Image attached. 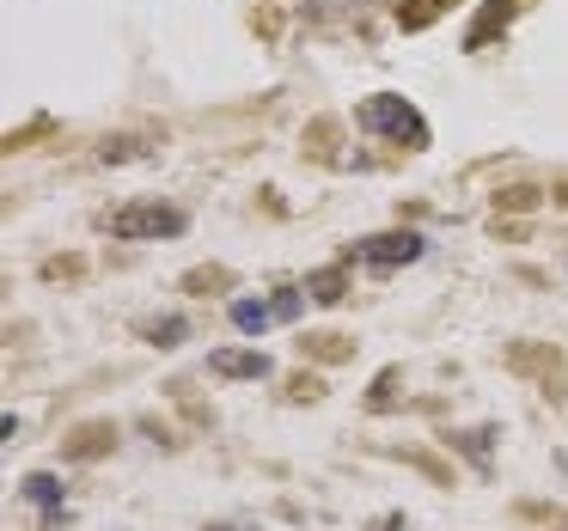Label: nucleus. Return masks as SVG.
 Wrapping results in <instances>:
<instances>
[{
    "instance_id": "f257e3e1",
    "label": "nucleus",
    "mask_w": 568,
    "mask_h": 531,
    "mask_svg": "<svg viewBox=\"0 0 568 531\" xmlns=\"http://www.w3.org/2000/svg\"><path fill=\"white\" fill-rule=\"evenodd\" d=\"M355 129H367V135H385L397 141V147H428V123H422V111L409 99H397V92H373V99L355 104Z\"/></svg>"
},
{
    "instance_id": "f03ea898",
    "label": "nucleus",
    "mask_w": 568,
    "mask_h": 531,
    "mask_svg": "<svg viewBox=\"0 0 568 531\" xmlns=\"http://www.w3.org/2000/svg\"><path fill=\"white\" fill-rule=\"evenodd\" d=\"M104 226H111V238H178L190 226V214L172 208V202H129V208L104 214Z\"/></svg>"
},
{
    "instance_id": "7ed1b4c3",
    "label": "nucleus",
    "mask_w": 568,
    "mask_h": 531,
    "mask_svg": "<svg viewBox=\"0 0 568 531\" xmlns=\"http://www.w3.org/2000/svg\"><path fill=\"white\" fill-rule=\"evenodd\" d=\"M300 306H306V294H294V287H282L275 299H233V330H245V336H263L270 324H294L300 318Z\"/></svg>"
},
{
    "instance_id": "20e7f679",
    "label": "nucleus",
    "mask_w": 568,
    "mask_h": 531,
    "mask_svg": "<svg viewBox=\"0 0 568 531\" xmlns=\"http://www.w3.org/2000/svg\"><path fill=\"white\" fill-rule=\"evenodd\" d=\"M422 251H428V245H422V233H373V238H361V245H355V257L367 263V269L385 275V269H404V263H416Z\"/></svg>"
},
{
    "instance_id": "39448f33",
    "label": "nucleus",
    "mask_w": 568,
    "mask_h": 531,
    "mask_svg": "<svg viewBox=\"0 0 568 531\" xmlns=\"http://www.w3.org/2000/svg\"><path fill=\"white\" fill-rule=\"evenodd\" d=\"M209 372L214 379H270V355L263 348H214Z\"/></svg>"
},
{
    "instance_id": "423d86ee",
    "label": "nucleus",
    "mask_w": 568,
    "mask_h": 531,
    "mask_svg": "<svg viewBox=\"0 0 568 531\" xmlns=\"http://www.w3.org/2000/svg\"><path fill=\"white\" fill-rule=\"evenodd\" d=\"M514 7H519V0H489V7L477 13V25L465 31V50H483V43H489L495 31H507V19H514Z\"/></svg>"
},
{
    "instance_id": "0eeeda50",
    "label": "nucleus",
    "mask_w": 568,
    "mask_h": 531,
    "mask_svg": "<svg viewBox=\"0 0 568 531\" xmlns=\"http://www.w3.org/2000/svg\"><path fill=\"white\" fill-rule=\"evenodd\" d=\"M104 446H116V428L111 421H87V428H74V440H68V458H99Z\"/></svg>"
},
{
    "instance_id": "6e6552de",
    "label": "nucleus",
    "mask_w": 568,
    "mask_h": 531,
    "mask_svg": "<svg viewBox=\"0 0 568 531\" xmlns=\"http://www.w3.org/2000/svg\"><path fill=\"white\" fill-rule=\"evenodd\" d=\"M306 299H318V306H343V299H348V275H343V269L306 275Z\"/></svg>"
},
{
    "instance_id": "1a4fd4ad",
    "label": "nucleus",
    "mask_w": 568,
    "mask_h": 531,
    "mask_svg": "<svg viewBox=\"0 0 568 531\" xmlns=\"http://www.w3.org/2000/svg\"><path fill=\"white\" fill-rule=\"evenodd\" d=\"M19 489H26V501H38L43 513H62V482H55L50 470H31V477L19 482Z\"/></svg>"
},
{
    "instance_id": "9d476101",
    "label": "nucleus",
    "mask_w": 568,
    "mask_h": 531,
    "mask_svg": "<svg viewBox=\"0 0 568 531\" xmlns=\"http://www.w3.org/2000/svg\"><path fill=\"white\" fill-rule=\"evenodd\" d=\"M141 336H148L153 348H178L190 336V324L184 318H148V324H141Z\"/></svg>"
},
{
    "instance_id": "9b49d317",
    "label": "nucleus",
    "mask_w": 568,
    "mask_h": 531,
    "mask_svg": "<svg viewBox=\"0 0 568 531\" xmlns=\"http://www.w3.org/2000/svg\"><path fill=\"white\" fill-rule=\"evenodd\" d=\"M440 13H446V0H409V7H397V25H404V31H422V25H434Z\"/></svg>"
},
{
    "instance_id": "f8f14e48",
    "label": "nucleus",
    "mask_w": 568,
    "mask_h": 531,
    "mask_svg": "<svg viewBox=\"0 0 568 531\" xmlns=\"http://www.w3.org/2000/svg\"><path fill=\"white\" fill-rule=\"evenodd\" d=\"M306 355L312 360H348V355H355V343L336 336V330H324V336H306Z\"/></svg>"
},
{
    "instance_id": "ddd939ff",
    "label": "nucleus",
    "mask_w": 568,
    "mask_h": 531,
    "mask_svg": "<svg viewBox=\"0 0 568 531\" xmlns=\"http://www.w3.org/2000/svg\"><path fill=\"white\" fill-rule=\"evenodd\" d=\"M458 446H465L470 458H477V464H489V440H495V428H470V433H453Z\"/></svg>"
},
{
    "instance_id": "4468645a",
    "label": "nucleus",
    "mask_w": 568,
    "mask_h": 531,
    "mask_svg": "<svg viewBox=\"0 0 568 531\" xmlns=\"http://www.w3.org/2000/svg\"><path fill=\"white\" fill-rule=\"evenodd\" d=\"M392 404H397V372H379V379H373L367 409H392Z\"/></svg>"
},
{
    "instance_id": "2eb2a0df",
    "label": "nucleus",
    "mask_w": 568,
    "mask_h": 531,
    "mask_svg": "<svg viewBox=\"0 0 568 531\" xmlns=\"http://www.w3.org/2000/svg\"><path fill=\"white\" fill-rule=\"evenodd\" d=\"M287 391H294L300 404H318V397H324V379H318V372H300V379L287 385Z\"/></svg>"
},
{
    "instance_id": "dca6fc26",
    "label": "nucleus",
    "mask_w": 568,
    "mask_h": 531,
    "mask_svg": "<svg viewBox=\"0 0 568 531\" xmlns=\"http://www.w3.org/2000/svg\"><path fill=\"white\" fill-rule=\"evenodd\" d=\"M190 287H226V275L221 269H196V275H190Z\"/></svg>"
},
{
    "instance_id": "f3484780",
    "label": "nucleus",
    "mask_w": 568,
    "mask_h": 531,
    "mask_svg": "<svg viewBox=\"0 0 568 531\" xmlns=\"http://www.w3.org/2000/svg\"><path fill=\"white\" fill-rule=\"evenodd\" d=\"M373 531H409V525H404V519L392 513V519H379V525H373Z\"/></svg>"
}]
</instances>
